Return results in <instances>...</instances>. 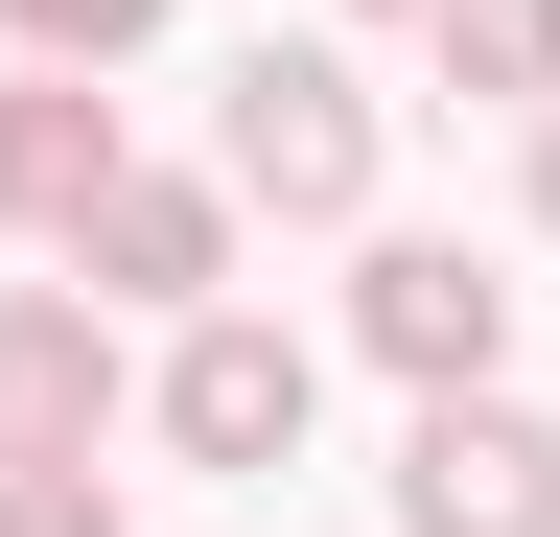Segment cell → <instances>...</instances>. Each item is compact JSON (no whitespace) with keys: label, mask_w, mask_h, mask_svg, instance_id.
<instances>
[{"label":"cell","mask_w":560,"mask_h":537,"mask_svg":"<svg viewBox=\"0 0 560 537\" xmlns=\"http://www.w3.org/2000/svg\"><path fill=\"white\" fill-rule=\"evenodd\" d=\"M350 351L420 374V397H490V351H514V281H490L467 234H374L350 257Z\"/></svg>","instance_id":"3957f363"},{"label":"cell","mask_w":560,"mask_h":537,"mask_svg":"<svg viewBox=\"0 0 560 537\" xmlns=\"http://www.w3.org/2000/svg\"><path fill=\"white\" fill-rule=\"evenodd\" d=\"M117 164H140V141H117V94H94V71H0V234H70Z\"/></svg>","instance_id":"52a82bcc"},{"label":"cell","mask_w":560,"mask_h":537,"mask_svg":"<svg viewBox=\"0 0 560 537\" xmlns=\"http://www.w3.org/2000/svg\"><path fill=\"white\" fill-rule=\"evenodd\" d=\"M537 234H560V117H537Z\"/></svg>","instance_id":"8fae6325"},{"label":"cell","mask_w":560,"mask_h":537,"mask_svg":"<svg viewBox=\"0 0 560 537\" xmlns=\"http://www.w3.org/2000/svg\"><path fill=\"white\" fill-rule=\"evenodd\" d=\"M444 94H514V117H560V0H444Z\"/></svg>","instance_id":"ba28073f"},{"label":"cell","mask_w":560,"mask_h":537,"mask_svg":"<svg viewBox=\"0 0 560 537\" xmlns=\"http://www.w3.org/2000/svg\"><path fill=\"white\" fill-rule=\"evenodd\" d=\"M140 397H164V444H187V467H304V397H327V374H304V327H257V304H187Z\"/></svg>","instance_id":"7a4b0ae2"},{"label":"cell","mask_w":560,"mask_h":537,"mask_svg":"<svg viewBox=\"0 0 560 537\" xmlns=\"http://www.w3.org/2000/svg\"><path fill=\"white\" fill-rule=\"evenodd\" d=\"M117 304L94 281H0V444H117Z\"/></svg>","instance_id":"8992f818"},{"label":"cell","mask_w":560,"mask_h":537,"mask_svg":"<svg viewBox=\"0 0 560 537\" xmlns=\"http://www.w3.org/2000/svg\"><path fill=\"white\" fill-rule=\"evenodd\" d=\"M0 537H117V467L94 444H0Z\"/></svg>","instance_id":"9c48e42d"},{"label":"cell","mask_w":560,"mask_h":537,"mask_svg":"<svg viewBox=\"0 0 560 537\" xmlns=\"http://www.w3.org/2000/svg\"><path fill=\"white\" fill-rule=\"evenodd\" d=\"M374 24H444V0H374Z\"/></svg>","instance_id":"7c38bea8"},{"label":"cell","mask_w":560,"mask_h":537,"mask_svg":"<svg viewBox=\"0 0 560 537\" xmlns=\"http://www.w3.org/2000/svg\"><path fill=\"white\" fill-rule=\"evenodd\" d=\"M397 537H560V421H537V397H420Z\"/></svg>","instance_id":"277c9868"},{"label":"cell","mask_w":560,"mask_h":537,"mask_svg":"<svg viewBox=\"0 0 560 537\" xmlns=\"http://www.w3.org/2000/svg\"><path fill=\"white\" fill-rule=\"evenodd\" d=\"M47 257H70L94 304H164V327H187L210 281H234V187H210V164H117V187H94Z\"/></svg>","instance_id":"5b68a950"},{"label":"cell","mask_w":560,"mask_h":537,"mask_svg":"<svg viewBox=\"0 0 560 537\" xmlns=\"http://www.w3.org/2000/svg\"><path fill=\"white\" fill-rule=\"evenodd\" d=\"M0 24H24V71H140L164 0H0Z\"/></svg>","instance_id":"30bf717a"},{"label":"cell","mask_w":560,"mask_h":537,"mask_svg":"<svg viewBox=\"0 0 560 537\" xmlns=\"http://www.w3.org/2000/svg\"><path fill=\"white\" fill-rule=\"evenodd\" d=\"M374 164H397V117L350 94V47H257V71L210 94V187L280 211V234H350V211H374Z\"/></svg>","instance_id":"6da1fadb"}]
</instances>
